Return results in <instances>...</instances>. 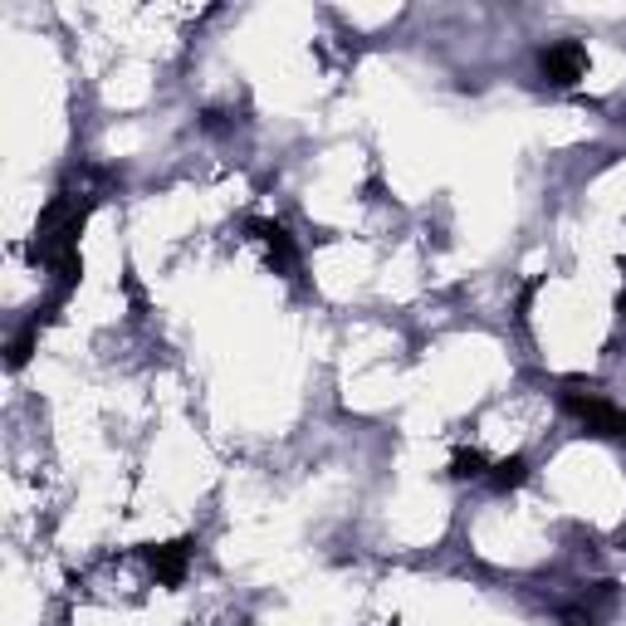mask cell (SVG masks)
Returning <instances> with one entry per match:
<instances>
[{
    "label": "cell",
    "instance_id": "1",
    "mask_svg": "<svg viewBox=\"0 0 626 626\" xmlns=\"http://www.w3.org/2000/svg\"><path fill=\"white\" fill-rule=\"evenodd\" d=\"M567 411H573V416H583L587 426L597 430V436H626V416L612 406V401H602V397H583V391H567Z\"/></svg>",
    "mask_w": 626,
    "mask_h": 626
},
{
    "label": "cell",
    "instance_id": "2",
    "mask_svg": "<svg viewBox=\"0 0 626 626\" xmlns=\"http://www.w3.org/2000/svg\"><path fill=\"white\" fill-rule=\"evenodd\" d=\"M538 64H543V78H553V84H573V78L583 74V49L577 45H548Z\"/></svg>",
    "mask_w": 626,
    "mask_h": 626
},
{
    "label": "cell",
    "instance_id": "3",
    "mask_svg": "<svg viewBox=\"0 0 626 626\" xmlns=\"http://www.w3.org/2000/svg\"><path fill=\"white\" fill-rule=\"evenodd\" d=\"M186 558H191V548H186V543H172V548H152V553H147V563H152L156 577L176 583V577L186 573Z\"/></svg>",
    "mask_w": 626,
    "mask_h": 626
},
{
    "label": "cell",
    "instance_id": "4",
    "mask_svg": "<svg viewBox=\"0 0 626 626\" xmlns=\"http://www.w3.org/2000/svg\"><path fill=\"white\" fill-rule=\"evenodd\" d=\"M494 489H509V485H518V479H524V465H518V460H504V465H494Z\"/></svg>",
    "mask_w": 626,
    "mask_h": 626
}]
</instances>
